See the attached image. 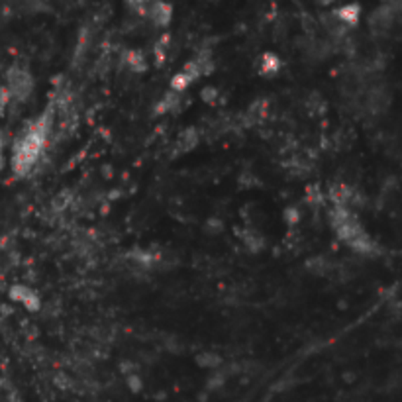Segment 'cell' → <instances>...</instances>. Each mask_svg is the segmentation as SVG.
Returning <instances> with one entry per match:
<instances>
[{
    "label": "cell",
    "instance_id": "8",
    "mask_svg": "<svg viewBox=\"0 0 402 402\" xmlns=\"http://www.w3.org/2000/svg\"><path fill=\"white\" fill-rule=\"evenodd\" d=\"M334 14V18L345 26V28H354L355 24L359 22V16H361V8L357 6V4H345L342 8H337L332 12Z\"/></svg>",
    "mask_w": 402,
    "mask_h": 402
},
{
    "label": "cell",
    "instance_id": "12",
    "mask_svg": "<svg viewBox=\"0 0 402 402\" xmlns=\"http://www.w3.org/2000/svg\"><path fill=\"white\" fill-rule=\"evenodd\" d=\"M128 65L132 69H145V61L144 58H142V53H138V51H130L128 53Z\"/></svg>",
    "mask_w": 402,
    "mask_h": 402
},
{
    "label": "cell",
    "instance_id": "1",
    "mask_svg": "<svg viewBox=\"0 0 402 402\" xmlns=\"http://www.w3.org/2000/svg\"><path fill=\"white\" fill-rule=\"evenodd\" d=\"M53 128V112L48 110L38 120L29 122L12 145V171L16 177H28L46 152Z\"/></svg>",
    "mask_w": 402,
    "mask_h": 402
},
{
    "label": "cell",
    "instance_id": "13",
    "mask_svg": "<svg viewBox=\"0 0 402 402\" xmlns=\"http://www.w3.org/2000/svg\"><path fill=\"white\" fill-rule=\"evenodd\" d=\"M10 105V96L8 91L4 88V85H0V116L6 112V106Z\"/></svg>",
    "mask_w": 402,
    "mask_h": 402
},
{
    "label": "cell",
    "instance_id": "11",
    "mask_svg": "<svg viewBox=\"0 0 402 402\" xmlns=\"http://www.w3.org/2000/svg\"><path fill=\"white\" fill-rule=\"evenodd\" d=\"M196 142H199V138H196V132L194 130H187L185 134L181 135V140H179V145H181V149H185V152H189L191 147H194L196 145Z\"/></svg>",
    "mask_w": 402,
    "mask_h": 402
},
{
    "label": "cell",
    "instance_id": "10",
    "mask_svg": "<svg viewBox=\"0 0 402 402\" xmlns=\"http://www.w3.org/2000/svg\"><path fill=\"white\" fill-rule=\"evenodd\" d=\"M279 69H281V61H279L277 55H273V53H265V55L261 58L259 71H261L263 75H275Z\"/></svg>",
    "mask_w": 402,
    "mask_h": 402
},
{
    "label": "cell",
    "instance_id": "2",
    "mask_svg": "<svg viewBox=\"0 0 402 402\" xmlns=\"http://www.w3.org/2000/svg\"><path fill=\"white\" fill-rule=\"evenodd\" d=\"M332 226H334L335 236L344 241L347 248H351L357 253L371 255L375 251V241L371 236L365 232V228L359 224L357 216L345 206H334L332 210Z\"/></svg>",
    "mask_w": 402,
    "mask_h": 402
},
{
    "label": "cell",
    "instance_id": "6",
    "mask_svg": "<svg viewBox=\"0 0 402 402\" xmlns=\"http://www.w3.org/2000/svg\"><path fill=\"white\" fill-rule=\"evenodd\" d=\"M8 295L14 302H20V304L26 308V310H29V312H38L39 308H41V298H39V295L34 288L26 287V285H14V287H10Z\"/></svg>",
    "mask_w": 402,
    "mask_h": 402
},
{
    "label": "cell",
    "instance_id": "4",
    "mask_svg": "<svg viewBox=\"0 0 402 402\" xmlns=\"http://www.w3.org/2000/svg\"><path fill=\"white\" fill-rule=\"evenodd\" d=\"M4 88L8 91L10 100L14 102H26L32 93H34V77L28 69L22 65H12L6 71V85Z\"/></svg>",
    "mask_w": 402,
    "mask_h": 402
},
{
    "label": "cell",
    "instance_id": "14",
    "mask_svg": "<svg viewBox=\"0 0 402 402\" xmlns=\"http://www.w3.org/2000/svg\"><path fill=\"white\" fill-rule=\"evenodd\" d=\"M216 95H218L216 88H204V91H202V98H204V100H210V98H214Z\"/></svg>",
    "mask_w": 402,
    "mask_h": 402
},
{
    "label": "cell",
    "instance_id": "7",
    "mask_svg": "<svg viewBox=\"0 0 402 402\" xmlns=\"http://www.w3.org/2000/svg\"><path fill=\"white\" fill-rule=\"evenodd\" d=\"M396 16H398V6H396V4H383V6H379V8L371 14L369 26H371L375 32H384V29H389L393 26Z\"/></svg>",
    "mask_w": 402,
    "mask_h": 402
},
{
    "label": "cell",
    "instance_id": "9",
    "mask_svg": "<svg viewBox=\"0 0 402 402\" xmlns=\"http://www.w3.org/2000/svg\"><path fill=\"white\" fill-rule=\"evenodd\" d=\"M181 105V95L179 93H167V95L163 96L161 100H159V105H157V114H165V112H175L177 108Z\"/></svg>",
    "mask_w": 402,
    "mask_h": 402
},
{
    "label": "cell",
    "instance_id": "15",
    "mask_svg": "<svg viewBox=\"0 0 402 402\" xmlns=\"http://www.w3.org/2000/svg\"><path fill=\"white\" fill-rule=\"evenodd\" d=\"M4 167V135L0 134V171Z\"/></svg>",
    "mask_w": 402,
    "mask_h": 402
},
{
    "label": "cell",
    "instance_id": "5",
    "mask_svg": "<svg viewBox=\"0 0 402 402\" xmlns=\"http://www.w3.org/2000/svg\"><path fill=\"white\" fill-rule=\"evenodd\" d=\"M134 8L140 10L142 16L152 20L155 26H167V24L171 22L173 8L169 4H163V2H149V4H138Z\"/></svg>",
    "mask_w": 402,
    "mask_h": 402
},
{
    "label": "cell",
    "instance_id": "3",
    "mask_svg": "<svg viewBox=\"0 0 402 402\" xmlns=\"http://www.w3.org/2000/svg\"><path fill=\"white\" fill-rule=\"evenodd\" d=\"M212 67H214V63H212L210 53H208V51H202L196 58H192L191 61L171 79V91L181 95V93H185L201 75L210 73Z\"/></svg>",
    "mask_w": 402,
    "mask_h": 402
}]
</instances>
